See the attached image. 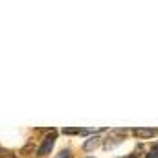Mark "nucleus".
<instances>
[{"mask_svg":"<svg viewBox=\"0 0 158 158\" xmlns=\"http://www.w3.org/2000/svg\"><path fill=\"white\" fill-rule=\"evenodd\" d=\"M64 134H90V132H96L94 129H79V127H74V129H63Z\"/></svg>","mask_w":158,"mask_h":158,"instance_id":"5","label":"nucleus"},{"mask_svg":"<svg viewBox=\"0 0 158 158\" xmlns=\"http://www.w3.org/2000/svg\"><path fill=\"white\" fill-rule=\"evenodd\" d=\"M145 158H158V145H156V143H155V145H153V149L145 155Z\"/></svg>","mask_w":158,"mask_h":158,"instance_id":"6","label":"nucleus"},{"mask_svg":"<svg viewBox=\"0 0 158 158\" xmlns=\"http://www.w3.org/2000/svg\"><path fill=\"white\" fill-rule=\"evenodd\" d=\"M99 143H101V138H99V136H92V138H88V140L83 143V149H85L86 153H90V151L98 149V147H99Z\"/></svg>","mask_w":158,"mask_h":158,"instance_id":"4","label":"nucleus"},{"mask_svg":"<svg viewBox=\"0 0 158 158\" xmlns=\"http://www.w3.org/2000/svg\"><path fill=\"white\" fill-rule=\"evenodd\" d=\"M123 136H125V131H121V129L112 131V132L109 134L107 142H105V147H107V149H112V147H116L118 143H121V142H123Z\"/></svg>","mask_w":158,"mask_h":158,"instance_id":"2","label":"nucleus"},{"mask_svg":"<svg viewBox=\"0 0 158 158\" xmlns=\"http://www.w3.org/2000/svg\"><path fill=\"white\" fill-rule=\"evenodd\" d=\"M156 145H158V143H156Z\"/></svg>","mask_w":158,"mask_h":158,"instance_id":"9","label":"nucleus"},{"mask_svg":"<svg viewBox=\"0 0 158 158\" xmlns=\"http://www.w3.org/2000/svg\"><path fill=\"white\" fill-rule=\"evenodd\" d=\"M127 158H140V151H138V153H132L131 156H127Z\"/></svg>","mask_w":158,"mask_h":158,"instance_id":"8","label":"nucleus"},{"mask_svg":"<svg viewBox=\"0 0 158 158\" xmlns=\"http://www.w3.org/2000/svg\"><path fill=\"white\" fill-rule=\"evenodd\" d=\"M53 145H55V132L48 134V136L42 140V143H40L37 155H39V156H46V155H50V151L53 149Z\"/></svg>","mask_w":158,"mask_h":158,"instance_id":"1","label":"nucleus"},{"mask_svg":"<svg viewBox=\"0 0 158 158\" xmlns=\"http://www.w3.org/2000/svg\"><path fill=\"white\" fill-rule=\"evenodd\" d=\"M134 136L136 138H142V140H147V138H153L158 134V129H147V127H138V129H132Z\"/></svg>","mask_w":158,"mask_h":158,"instance_id":"3","label":"nucleus"},{"mask_svg":"<svg viewBox=\"0 0 158 158\" xmlns=\"http://www.w3.org/2000/svg\"><path fill=\"white\" fill-rule=\"evenodd\" d=\"M55 158H72V151H70V149H63Z\"/></svg>","mask_w":158,"mask_h":158,"instance_id":"7","label":"nucleus"}]
</instances>
